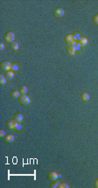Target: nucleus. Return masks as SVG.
I'll return each mask as SVG.
<instances>
[{"instance_id": "obj_7", "label": "nucleus", "mask_w": 98, "mask_h": 188, "mask_svg": "<svg viewBox=\"0 0 98 188\" xmlns=\"http://www.w3.org/2000/svg\"><path fill=\"white\" fill-rule=\"evenodd\" d=\"M59 178V175H58V173L56 171H50L48 173H47V178H48V180L50 181H54V180H57Z\"/></svg>"}, {"instance_id": "obj_21", "label": "nucleus", "mask_w": 98, "mask_h": 188, "mask_svg": "<svg viewBox=\"0 0 98 188\" xmlns=\"http://www.w3.org/2000/svg\"><path fill=\"white\" fill-rule=\"evenodd\" d=\"M72 46L75 47V51H77V50H80V49H81V46L77 43V42H76V41H75V42L72 44Z\"/></svg>"}, {"instance_id": "obj_15", "label": "nucleus", "mask_w": 98, "mask_h": 188, "mask_svg": "<svg viewBox=\"0 0 98 188\" xmlns=\"http://www.w3.org/2000/svg\"><path fill=\"white\" fill-rule=\"evenodd\" d=\"M81 97H82V101H84V102H87V101H88V100H89V98H90L89 94H88V93H86V92H84V93H82V94H81Z\"/></svg>"}, {"instance_id": "obj_22", "label": "nucleus", "mask_w": 98, "mask_h": 188, "mask_svg": "<svg viewBox=\"0 0 98 188\" xmlns=\"http://www.w3.org/2000/svg\"><path fill=\"white\" fill-rule=\"evenodd\" d=\"M72 34H73V36L75 37V40H77L78 39L81 38V34H80V33H78V32H74V33H73Z\"/></svg>"}, {"instance_id": "obj_11", "label": "nucleus", "mask_w": 98, "mask_h": 188, "mask_svg": "<svg viewBox=\"0 0 98 188\" xmlns=\"http://www.w3.org/2000/svg\"><path fill=\"white\" fill-rule=\"evenodd\" d=\"M76 42H77V43L81 46V47H82V46H87V44H88V39H87L86 38L81 37L80 39H78L77 40H76Z\"/></svg>"}, {"instance_id": "obj_10", "label": "nucleus", "mask_w": 98, "mask_h": 188, "mask_svg": "<svg viewBox=\"0 0 98 188\" xmlns=\"http://www.w3.org/2000/svg\"><path fill=\"white\" fill-rule=\"evenodd\" d=\"M20 94H20V92H19V90H16V89L11 90L10 93V95L12 99H18V97L20 96Z\"/></svg>"}, {"instance_id": "obj_16", "label": "nucleus", "mask_w": 98, "mask_h": 188, "mask_svg": "<svg viewBox=\"0 0 98 188\" xmlns=\"http://www.w3.org/2000/svg\"><path fill=\"white\" fill-rule=\"evenodd\" d=\"M19 92H20L21 94H26L27 93V88L26 86H21L19 87Z\"/></svg>"}, {"instance_id": "obj_8", "label": "nucleus", "mask_w": 98, "mask_h": 188, "mask_svg": "<svg viewBox=\"0 0 98 188\" xmlns=\"http://www.w3.org/2000/svg\"><path fill=\"white\" fill-rule=\"evenodd\" d=\"M12 119H14L17 122H21L22 121L24 120V115L22 113H15V114L13 115V117Z\"/></svg>"}, {"instance_id": "obj_2", "label": "nucleus", "mask_w": 98, "mask_h": 188, "mask_svg": "<svg viewBox=\"0 0 98 188\" xmlns=\"http://www.w3.org/2000/svg\"><path fill=\"white\" fill-rule=\"evenodd\" d=\"M18 102L19 104L21 105H28L31 102V99L29 98V96H27L26 94H20V96L18 98Z\"/></svg>"}, {"instance_id": "obj_23", "label": "nucleus", "mask_w": 98, "mask_h": 188, "mask_svg": "<svg viewBox=\"0 0 98 188\" xmlns=\"http://www.w3.org/2000/svg\"><path fill=\"white\" fill-rule=\"evenodd\" d=\"M58 187L59 188H68L69 186H68V185H67V183H60Z\"/></svg>"}, {"instance_id": "obj_5", "label": "nucleus", "mask_w": 98, "mask_h": 188, "mask_svg": "<svg viewBox=\"0 0 98 188\" xmlns=\"http://www.w3.org/2000/svg\"><path fill=\"white\" fill-rule=\"evenodd\" d=\"M17 124H18V122H16L14 119H9L6 121V122H5V125H6V127H7L9 130H15L16 127H17Z\"/></svg>"}, {"instance_id": "obj_13", "label": "nucleus", "mask_w": 98, "mask_h": 188, "mask_svg": "<svg viewBox=\"0 0 98 188\" xmlns=\"http://www.w3.org/2000/svg\"><path fill=\"white\" fill-rule=\"evenodd\" d=\"M9 46H10V48L13 51H17L18 49V42H16V41H13L11 43L9 44Z\"/></svg>"}, {"instance_id": "obj_27", "label": "nucleus", "mask_w": 98, "mask_h": 188, "mask_svg": "<svg viewBox=\"0 0 98 188\" xmlns=\"http://www.w3.org/2000/svg\"><path fill=\"white\" fill-rule=\"evenodd\" d=\"M0 50H1V51L4 50V43H2V42L0 43Z\"/></svg>"}, {"instance_id": "obj_19", "label": "nucleus", "mask_w": 98, "mask_h": 188, "mask_svg": "<svg viewBox=\"0 0 98 188\" xmlns=\"http://www.w3.org/2000/svg\"><path fill=\"white\" fill-rule=\"evenodd\" d=\"M11 70L13 72H16L18 70V65L17 63H13L11 64Z\"/></svg>"}, {"instance_id": "obj_9", "label": "nucleus", "mask_w": 98, "mask_h": 188, "mask_svg": "<svg viewBox=\"0 0 98 188\" xmlns=\"http://www.w3.org/2000/svg\"><path fill=\"white\" fill-rule=\"evenodd\" d=\"M66 48H67V53L68 55L73 56L75 54V49L72 45H66Z\"/></svg>"}, {"instance_id": "obj_12", "label": "nucleus", "mask_w": 98, "mask_h": 188, "mask_svg": "<svg viewBox=\"0 0 98 188\" xmlns=\"http://www.w3.org/2000/svg\"><path fill=\"white\" fill-rule=\"evenodd\" d=\"M14 139H15V137L11 134H8L4 137V140H5V143H12L14 141Z\"/></svg>"}, {"instance_id": "obj_14", "label": "nucleus", "mask_w": 98, "mask_h": 188, "mask_svg": "<svg viewBox=\"0 0 98 188\" xmlns=\"http://www.w3.org/2000/svg\"><path fill=\"white\" fill-rule=\"evenodd\" d=\"M5 78H6L7 80H11L13 78V76H14V72L11 71V70L5 72Z\"/></svg>"}, {"instance_id": "obj_26", "label": "nucleus", "mask_w": 98, "mask_h": 188, "mask_svg": "<svg viewBox=\"0 0 98 188\" xmlns=\"http://www.w3.org/2000/svg\"><path fill=\"white\" fill-rule=\"evenodd\" d=\"M94 186L96 188H98V178L95 180V183H94Z\"/></svg>"}, {"instance_id": "obj_4", "label": "nucleus", "mask_w": 98, "mask_h": 188, "mask_svg": "<svg viewBox=\"0 0 98 188\" xmlns=\"http://www.w3.org/2000/svg\"><path fill=\"white\" fill-rule=\"evenodd\" d=\"M0 67H1L2 70H4V71H5V72L10 71L11 68V63L8 61H3L2 62L0 63Z\"/></svg>"}, {"instance_id": "obj_1", "label": "nucleus", "mask_w": 98, "mask_h": 188, "mask_svg": "<svg viewBox=\"0 0 98 188\" xmlns=\"http://www.w3.org/2000/svg\"><path fill=\"white\" fill-rule=\"evenodd\" d=\"M4 40H5V42L9 44L13 42V41H15V34L12 32H11V31L5 33V35H4Z\"/></svg>"}, {"instance_id": "obj_25", "label": "nucleus", "mask_w": 98, "mask_h": 188, "mask_svg": "<svg viewBox=\"0 0 98 188\" xmlns=\"http://www.w3.org/2000/svg\"><path fill=\"white\" fill-rule=\"evenodd\" d=\"M6 135H5V130H0V137H2V138H4V137H5Z\"/></svg>"}, {"instance_id": "obj_24", "label": "nucleus", "mask_w": 98, "mask_h": 188, "mask_svg": "<svg viewBox=\"0 0 98 188\" xmlns=\"http://www.w3.org/2000/svg\"><path fill=\"white\" fill-rule=\"evenodd\" d=\"M93 22L95 25H96V26H98V13L97 14H96V15L93 17Z\"/></svg>"}, {"instance_id": "obj_18", "label": "nucleus", "mask_w": 98, "mask_h": 188, "mask_svg": "<svg viewBox=\"0 0 98 188\" xmlns=\"http://www.w3.org/2000/svg\"><path fill=\"white\" fill-rule=\"evenodd\" d=\"M59 182L57 180H54V181H52V183L50 184V186H49V187L51 188H56L58 187V186H59Z\"/></svg>"}, {"instance_id": "obj_20", "label": "nucleus", "mask_w": 98, "mask_h": 188, "mask_svg": "<svg viewBox=\"0 0 98 188\" xmlns=\"http://www.w3.org/2000/svg\"><path fill=\"white\" fill-rule=\"evenodd\" d=\"M22 130H23V125H22V123H21V122H18L15 130L16 131H21Z\"/></svg>"}, {"instance_id": "obj_6", "label": "nucleus", "mask_w": 98, "mask_h": 188, "mask_svg": "<svg viewBox=\"0 0 98 188\" xmlns=\"http://www.w3.org/2000/svg\"><path fill=\"white\" fill-rule=\"evenodd\" d=\"M64 40H65V42H66V45H72L75 41H76L75 37H74L73 34H71V33H67V34L65 35Z\"/></svg>"}, {"instance_id": "obj_3", "label": "nucleus", "mask_w": 98, "mask_h": 188, "mask_svg": "<svg viewBox=\"0 0 98 188\" xmlns=\"http://www.w3.org/2000/svg\"><path fill=\"white\" fill-rule=\"evenodd\" d=\"M65 14V11L64 9H62L60 7H57L55 9H54L53 11V15H54V18H60L63 17Z\"/></svg>"}, {"instance_id": "obj_17", "label": "nucleus", "mask_w": 98, "mask_h": 188, "mask_svg": "<svg viewBox=\"0 0 98 188\" xmlns=\"http://www.w3.org/2000/svg\"><path fill=\"white\" fill-rule=\"evenodd\" d=\"M7 79L5 78V76L4 74H0V85H5Z\"/></svg>"}]
</instances>
